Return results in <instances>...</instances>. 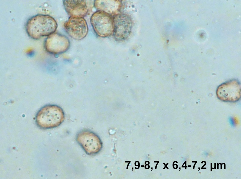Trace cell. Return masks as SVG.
I'll return each instance as SVG.
<instances>
[{
  "label": "cell",
  "instance_id": "1",
  "mask_svg": "<svg viewBox=\"0 0 241 179\" xmlns=\"http://www.w3.org/2000/svg\"><path fill=\"white\" fill-rule=\"evenodd\" d=\"M58 25L55 20L48 15L39 14L29 19L26 25L29 36L35 39L48 36L55 33Z\"/></svg>",
  "mask_w": 241,
  "mask_h": 179
},
{
  "label": "cell",
  "instance_id": "2",
  "mask_svg": "<svg viewBox=\"0 0 241 179\" xmlns=\"http://www.w3.org/2000/svg\"><path fill=\"white\" fill-rule=\"evenodd\" d=\"M64 117V111L60 106L55 104H48L39 110L35 120L39 127L48 129L59 126L63 122Z\"/></svg>",
  "mask_w": 241,
  "mask_h": 179
},
{
  "label": "cell",
  "instance_id": "3",
  "mask_svg": "<svg viewBox=\"0 0 241 179\" xmlns=\"http://www.w3.org/2000/svg\"><path fill=\"white\" fill-rule=\"evenodd\" d=\"M90 21L94 31L98 36L106 37L112 34L113 16L103 11H97L93 14Z\"/></svg>",
  "mask_w": 241,
  "mask_h": 179
},
{
  "label": "cell",
  "instance_id": "4",
  "mask_svg": "<svg viewBox=\"0 0 241 179\" xmlns=\"http://www.w3.org/2000/svg\"><path fill=\"white\" fill-rule=\"evenodd\" d=\"M76 139L78 143L88 155L96 154L102 149V143L100 138L91 131H81L77 134Z\"/></svg>",
  "mask_w": 241,
  "mask_h": 179
},
{
  "label": "cell",
  "instance_id": "5",
  "mask_svg": "<svg viewBox=\"0 0 241 179\" xmlns=\"http://www.w3.org/2000/svg\"><path fill=\"white\" fill-rule=\"evenodd\" d=\"M113 30L112 35L118 42L126 40L130 36L133 23L131 18L125 14H117L113 16Z\"/></svg>",
  "mask_w": 241,
  "mask_h": 179
},
{
  "label": "cell",
  "instance_id": "6",
  "mask_svg": "<svg viewBox=\"0 0 241 179\" xmlns=\"http://www.w3.org/2000/svg\"><path fill=\"white\" fill-rule=\"evenodd\" d=\"M241 84L236 79L229 80L220 85L216 90L217 97L225 102H234L241 98Z\"/></svg>",
  "mask_w": 241,
  "mask_h": 179
},
{
  "label": "cell",
  "instance_id": "7",
  "mask_svg": "<svg viewBox=\"0 0 241 179\" xmlns=\"http://www.w3.org/2000/svg\"><path fill=\"white\" fill-rule=\"evenodd\" d=\"M70 46L69 39L65 36L54 33L49 36L45 41V49L48 53L58 55L67 51Z\"/></svg>",
  "mask_w": 241,
  "mask_h": 179
},
{
  "label": "cell",
  "instance_id": "8",
  "mask_svg": "<svg viewBox=\"0 0 241 179\" xmlns=\"http://www.w3.org/2000/svg\"><path fill=\"white\" fill-rule=\"evenodd\" d=\"M64 27L68 35L76 40L83 39L88 33L87 23L82 17H70L64 23Z\"/></svg>",
  "mask_w": 241,
  "mask_h": 179
},
{
  "label": "cell",
  "instance_id": "9",
  "mask_svg": "<svg viewBox=\"0 0 241 179\" xmlns=\"http://www.w3.org/2000/svg\"><path fill=\"white\" fill-rule=\"evenodd\" d=\"M90 1L85 0L63 1L66 11L70 17H83L88 14L91 6Z\"/></svg>",
  "mask_w": 241,
  "mask_h": 179
},
{
  "label": "cell",
  "instance_id": "10",
  "mask_svg": "<svg viewBox=\"0 0 241 179\" xmlns=\"http://www.w3.org/2000/svg\"><path fill=\"white\" fill-rule=\"evenodd\" d=\"M94 6L98 11L113 16L118 14L121 8V3L119 0H95Z\"/></svg>",
  "mask_w": 241,
  "mask_h": 179
}]
</instances>
